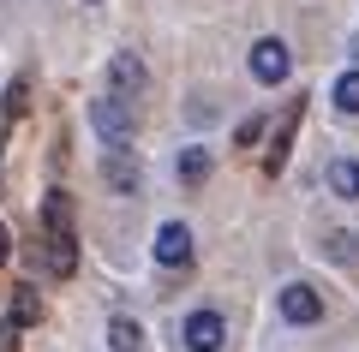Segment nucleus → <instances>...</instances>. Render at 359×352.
I'll return each mask as SVG.
<instances>
[{"label": "nucleus", "mask_w": 359, "mask_h": 352, "mask_svg": "<svg viewBox=\"0 0 359 352\" xmlns=\"http://www.w3.org/2000/svg\"><path fill=\"white\" fill-rule=\"evenodd\" d=\"M287 72H294V54H287V42H282V36L252 42V78H257V84H282Z\"/></svg>", "instance_id": "obj_2"}, {"label": "nucleus", "mask_w": 359, "mask_h": 352, "mask_svg": "<svg viewBox=\"0 0 359 352\" xmlns=\"http://www.w3.org/2000/svg\"><path fill=\"white\" fill-rule=\"evenodd\" d=\"M330 96H335V108H341V113H359V72H341Z\"/></svg>", "instance_id": "obj_15"}, {"label": "nucleus", "mask_w": 359, "mask_h": 352, "mask_svg": "<svg viewBox=\"0 0 359 352\" xmlns=\"http://www.w3.org/2000/svg\"><path fill=\"white\" fill-rule=\"evenodd\" d=\"M102 179H108V191L132 197V191L144 185V167H138V155H132V150H108L102 155Z\"/></svg>", "instance_id": "obj_6"}, {"label": "nucleus", "mask_w": 359, "mask_h": 352, "mask_svg": "<svg viewBox=\"0 0 359 352\" xmlns=\"http://www.w3.org/2000/svg\"><path fill=\"white\" fill-rule=\"evenodd\" d=\"M13 257V233H6V221H0V263Z\"/></svg>", "instance_id": "obj_20"}, {"label": "nucleus", "mask_w": 359, "mask_h": 352, "mask_svg": "<svg viewBox=\"0 0 359 352\" xmlns=\"http://www.w3.org/2000/svg\"><path fill=\"white\" fill-rule=\"evenodd\" d=\"M210 174H216V162H210V150H198V143H186V150L174 155V179H180V185H192V191H198Z\"/></svg>", "instance_id": "obj_9"}, {"label": "nucleus", "mask_w": 359, "mask_h": 352, "mask_svg": "<svg viewBox=\"0 0 359 352\" xmlns=\"http://www.w3.org/2000/svg\"><path fill=\"white\" fill-rule=\"evenodd\" d=\"M282 316H287V323H299V328L323 323V293L306 287V281H287V287H282Z\"/></svg>", "instance_id": "obj_4"}, {"label": "nucleus", "mask_w": 359, "mask_h": 352, "mask_svg": "<svg viewBox=\"0 0 359 352\" xmlns=\"http://www.w3.org/2000/svg\"><path fill=\"white\" fill-rule=\"evenodd\" d=\"M347 239H353V233H330V251L341 257V263H347V257H353V245H347Z\"/></svg>", "instance_id": "obj_18"}, {"label": "nucleus", "mask_w": 359, "mask_h": 352, "mask_svg": "<svg viewBox=\"0 0 359 352\" xmlns=\"http://www.w3.org/2000/svg\"><path fill=\"white\" fill-rule=\"evenodd\" d=\"M90 126H96V138H102L108 150H126L132 132H138V108H132L126 96H114V90H108V96L90 101Z\"/></svg>", "instance_id": "obj_1"}, {"label": "nucleus", "mask_w": 359, "mask_h": 352, "mask_svg": "<svg viewBox=\"0 0 359 352\" xmlns=\"http://www.w3.org/2000/svg\"><path fill=\"white\" fill-rule=\"evenodd\" d=\"M42 227H48V233H72V197H66V191H48V197H42Z\"/></svg>", "instance_id": "obj_12"}, {"label": "nucleus", "mask_w": 359, "mask_h": 352, "mask_svg": "<svg viewBox=\"0 0 359 352\" xmlns=\"http://www.w3.org/2000/svg\"><path fill=\"white\" fill-rule=\"evenodd\" d=\"M25 96H30V84H25V78H18V84L6 90V120H18V113H25Z\"/></svg>", "instance_id": "obj_16"}, {"label": "nucleus", "mask_w": 359, "mask_h": 352, "mask_svg": "<svg viewBox=\"0 0 359 352\" xmlns=\"http://www.w3.org/2000/svg\"><path fill=\"white\" fill-rule=\"evenodd\" d=\"M13 328H30V323H42V299H36V287H18L13 293V316H6Z\"/></svg>", "instance_id": "obj_14"}, {"label": "nucleus", "mask_w": 359, "mask_h": 352, "mask_svg": "<svg viewBox=\"0 0 359 352\" xmlns=\"http://www.w3.org/2000/svg\"><path fill=\"white\" fill-rule=\"evenodd\" d=\"M108 352H144V328L132 316H114L108 323Z\"/></svg>", "instance_id": "obj_13"}, {"label": "nucleus", "mask_w": 359, "mask_h": 352, "mask_svg": "<svg viewBox=\"0 0 359 352\" xmlns=\"http://www.w3.org/2000/svg\"><path fill=\"white\" fill-rule=\"evenodd\" d=\"M233 138H240V143H257V138H264V120H245V126L233 132Z\"/></svg>", "instance_id": "obj_17"}, {"label": "nucleus", "mask_w": 359, "mask_h": 352, "mask_svg": "<svg viewBox=\"0 0 359 352\" xmlns=\"http://www.w3.org/2000/svg\"><path fill=\"white\" fill-rule=\"evenodd\" d=\"M108 84H114V96H138L144 84H150V72H144V60L138 54H114V60H108Z\"/></svg>", "instance_id": "obj_8"}, {"label": "nucleus", "mask_w": 359, "mask_h": 352, "mask_svg": "<svg viewBox=\"0 0 359 352\" xmlns=\"http://www.w3.org/2000/svg\"><path fill=\"white\" fill-rule=\"evenodd\" d=\"M180 340L192 352H222V340H228V323H222L216 311H192L186 323H180Z\"/></svg>", "instance_id": "obj_3"}, {"label": "nucleus", "mask_w": 359, "mask_h": 352, "mask_svg": "<svg viewBox=\"0 0 359 352\" xmlns=\"http://www.w3.org/2000/svg\"><path fill=\"white\" fill-rule=\"evenodd\" d=\"M156 263L162 269H186L192 263V227L186 221H162V233H156Z\"/></svg>", "instance_id": "obj_5"}, {"label": "nucleus", "mask_w": 359, "mask_h": 352, "mask_svg": "<svg viewBox=\"0 0 359 352\" xmlns=\"http://www.w3.org/2000/svg\"><path fill=\"white\" fill-rule=\"evenodd\" d=\"M0 352H18V328L13 323H0Z\"/></svg>", "instance_id": "obj_19"}, {"label": "nucleus", "mask_w": 359, "mask_h": 352, "mask_svg": "<svg viewBox=\"0 0 359 352\" xmlns=\"http://www.w3.org/2000/svg\"><path fill=\"white\" fill-rule=\"evenodd\" d=\"M42 257H48L54 275H72L78 269V233H48V239H42Z\"/></svg>", "instance_id": "obj_11"}, {"label": "nucleus", "mask_w": 359, "mask_h": 352, "mask_svg": "<svg viewBox=\"0 0 359 352\" xmlns=\"http://www.w3.org/2000/svg\"><path fill=\"white\" fill-rule=\"evenodd\" d=\"M323 185H330L335 197L353 203V197H359V162H353V155H335V162L323 167Z\"/></svg>", "instance_id": "obj_10"}, {"label": "nucleus", "mask_w": 359, "mask_h": 352, "mask_svg": "<svg viewBox=\"0 0 359 352\" xmlns=\"http://www.w3.org/2000/svg\"><path fill=\"white\" fill-rule=\"evenodd\" d=\"M84 6H96V0H84Z\"/></svg>", "instance_id": "obj_21"}, {"label": "nucleus", "mask_w": 359, "mask_h": 352, "mask_svg": "<svg viewBox=\"0 0 359 352\" xmlns=\"http://www.w3.org/2000/svg\"><path fill=\"white\" fill-rule=\"evenodd\" d=\"M299 113H306V101H287L282 126H276V138H269V150H264V174H282V167H287V150H294V126H299Z\"/></svg>", "instance_id": "obj_7"}]
</instances>
